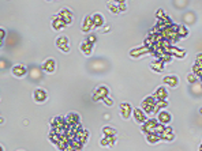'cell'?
<instances>
[{"mask_svg": "<svg viewBox=\"0 0 202 151\" xmlns=\"http://www.w3.org/2000/svg\"><path fill=\"white\" fill-rule=\"evenodd\" d=\"M156 103H157V99L154 98L153 95L147 97L142 101L141 103V109L143 110L146 114H154V109H156Z\"/></svg>", "mask_w": 202, "mask_h": 151, "instance_id": "cell-1", "label": "cell"}, {"mask_svg": "<svg viewBox=\"0 0 202 151\" xmlns=\"http://www.w3.org/2000/svg\"><path fill=\"white\" fill-rule=\"evenodd\" d=\"M157 124H159L157 118H147L146 122L142 124V131H143L145 134H153L154 128L157 127Z\"/></svg>", "mask_w": 202, "mask_h": 151, "instance_id": "cell-2", "label": "cell"}, {"mask_svg": "<svg viewBox=\"0 0 202 151\" xmlns=\"http://www.w3.org/2000/svg\"><path fill=\"white\" fill-rule=\"evenodd\" d=\"M108 97V89L107 86H99L93 93V101H100Z\"/></svg>", "mask_w": 202, "mask_h": 151, "instance_id": "cell-3", "label": "cell"}, {"mask_svg": "<svg viewBox=\"0 0 202 151\" xmlns=\"http://www.w3.org/2000/svg\"><path fill=\"white\" fill-rule=\"evenodd\" d=\"M132 114H134V118L135 121L138 122V124H143V122H146V113L142 110L141 108H135L134 110H132Z\"/></svg>", "mask_w": 202, "mask_h": 151, "instance_id": "cell-4", "label": "cell"}, {"mask_svg": "<svg viewBox=\"0 0 202 151\" xmlns=\"http://www.w3.org/2000/svg\"><path fill=\"white\" fill-rule=\"evenodd\" d=\"M66 118L64 117H55L52 121H50V127H52V130H63V128H66Z\"/></svg>", "mask_w": 202, "mask_h": 151, "instance_id": "cell-5", "label": "cell"}, {"mask_svg": "<svg viewBox=\"0 0 202 151\" xmlns=\"http://www.w3.org/2000/svg\"><path fill=\"white\" fill-rule=\"evenodd\" d=\"M58 17L60 18V19H63V22H64L67 26L72 22V14H71L70 10H67V8H63V10H60V12L58 14Z\"/></svg>", "mask_w": 202, "mask_h": 151, "instance_id": "cell-6", "label": "cell"}, {"mask_svg": "<svg viewBox=\"0 0 202 151\" xmlns=\"http://www.w3.org/2000/svg\"><path fill=\"white\" fill-rule=\"evenodd\" d=\"M172 120V116L169 114L168 112L163 110L159 113V116H157V121H159V124H163V125H167L169 124V121Z\"/></svg>", "mask_w": 202, "mask_h": 151, "instance_id": "cell-7", "label": "cell"}, {"mask_svg": "<svg viewBox=\"0 0 202 151\" xmlns=\"http://www.w3.org/2000/svg\"><path fill=\"white\" fill-rule=\"evenodd\" d=\"M56 46H58L60 50L67 53L70 48H68V38L67 37H59L58 40H56Z\"/></svg>", "mask_w": 202, "mask_h": 151, "instance_id": "cell-8", "label": "cell"}, {"mask_svg": "<svg viewBox=\"0 0 202 151\" xmlns=\"http://www.w3.org/2000/svg\"><path fill=\"white\" fill-rule=\"evenodd\" d=\"M66 122H67L68 125H77L79 124V114H77V113H68L67 116H66Z\"/></svg>", "mask_w": 202, "mask_h": 151, "instance_id": "cell-9", "label": "cell"}, {"mask_svg": "<svg viewBox=\"0 0 202 151\" xmlns=\"http://www.w3.org/2000/svg\"><path fill=\"white\" fill-rule=\"evenodd\" d=\"M153 97L157 101H167V98H168V93H167V90L164 89V87H159V89L156 90V93L153 94Z\"/></svg>", "mask_w": 202, "mask_h": 151, "instance_id": "cell-10", "label": "cell"}, {"mask_svg": "<svg viewBox=\"0 0 202 151\" xmlns=\"http://www.w3.org/2000/svg\"><path fill=\"white\" fill-rule=\"evenodd\" d=\"M163 82L167 84V86H171V87H176L179 83V79L176 75H167L165 78L163 79Z\"/></svg>", "mask_w": 202, "mask_h": 151, "instance_id": "cell-11", "label": "cell"}, {"mask_svg": "<svg viewBox=\"0 0 202 151\" xmlns=\"http://www.w3.org/2000/svg\"><path fill=\"white\" fill-rule=\"evenodd\" d=\"M33 97H34V101H36V102L41 103V102H44V101L46 99V93L42 89H37V90H34Z\"/></svg>", "mask_w": 202, "mask_h": 151, "instance_id": "cell-12", "label": "cell"}, {"mask_svg": "<svg viewBox=\"0 0 202 151\" xmlns=\"http://www.w3.org/2000/svg\"><path fill=\"white\" fill-rule=\"evenodd\" d=\"M91 29H94L93 19H91V15H87V17L85 18L83 23H82V31H83V33H87V31H90Z\"/></svg>", "mask_w": 202, "mask_h": 151, "instance_id": "cell-13", "label": "cell"}, {"mask_svg": "<svg viewBox=\"0 0 202 151\" xmlns=\"http://www.w3.org/2000/svg\"><path fill=\"white\" fill-rule=\"evenodd\" d=\"M50 23H52V27H53L55 30H62V29H64V27L67 26V25L63 22V19H60L58 15L52 18V22H50Z\"/></svg>", "mask_w": 202, "mask_h": 151, "instance_id": "cell-14", "label": "cell"}, {"mask_svg": "<svg viewBox=\"0 0 202 151\" xmlns=\"http://www.w3.org/2000/svg\"><path fill=\"white\" fill-rule=\"evenodd\" d=\"M131 106H130V103H122L120 105V116L123 118H128L130 117V114H131Z\"/></svg>", "mask_w": 202, "mask_h": 151, "instance_id": "cell-15", "label": "cell"}, {"mask_svg": "<svg viewBox=\"0 0 202 151\" xmlns=\"http://www.w3.org/2000/svg\"><path fill=\"white\" fill-rule=\"evenodd\" d=\"M145 53H150V49L146 48V46H142V48H137V49H132L130 52L131 57H138V56H142Z\"/></svg>", "mask_w": 202, "mask_h": 151, "instance_id": "cell-16", "label": "cell"}, {"mask_svg": "<svg viewBox=\"0 0 202 151\" xmlns=\"http://www.w3.org/2000/svg\"><path fill=\"white\" fill-rule=\"evenodd\" d=\"M42 70L45 72H53L55 71V60L53 59H46L42 64Z\"/></svg>", "mask_w": 202, "mask_h": 151, "instance_id": "cell-17", "label": "cell"}, {"mask_svg": "<svg viewBox=\"0 0 202 151\" xmlns=\"http://www.w3.org/2000/svg\"><path fill=\"white\" fill-rule=\"evenodd\" d=\"M26 67L25 65H22V64H17L14 68H12V74L15 75V76H18V78H21V76H23L25 74H26Z\"/></svg>", "mask_w": 202, "mask_h": 151, "instance_id": "cell-18", "label": "cell"}, {"mask_svg": "<svg viewBox=\"0 0 202 151\" xmlns=\"http://www.w3.org/2000/svg\"><path fill=\"white\" fill-rule=\"evenodd\" d=\"M75 139L77 140H79L82 144H85L87 141V139H89V132H87L86 130H82L79 131L77 135H75Z\"/></svg>", "mask_w": 202, "mask_h": 151, "instance_id": "cell-19", "label": "cell"}, {"mask_svg": "<svg viewBox=\"0 0 202 151\" xmlns=\"http://www.w3.org/2000/svg\"><path fill=\"white\" fill-rule=\"evenodd\" d=\"M169 53H171L172 56H175V57H178V59H183L186 56V50L179 49V48H176V46H171Z\"/></svg>", "mask_w": 202, "mask_h": 151, "instance_id": "cell-20", "label": "cell"}, {"mask_svg": "<svg viewBox=\"0 0 202 151\" xmlns=\"http://www.w3.org/2000/svg\"><path fill=\"white\" fill-rule=\"evenodd\" d=\"M150 68L153 71H156V72H163V70H164V63L157 59V60H154V61L150 63Z\"/></svg>", "mask_w": 202, "mask_h": 151, "instance_id": "cell-21", "label": "cell"}, {"mask_svg": "<svg viewBox=\"0 0 202 151\" xmlns=\"http://www.w3.org/2000/svg\"><path fill=\"white\" fill-rule=\"evenodd\" d=\"M91 19H93V26L94 27L104 26V17L101 14H94L93 17H91Z\"/></svg>", "mask_w": 202, "mask_h": 151, "instance_id": "cell-22", "label": "cell"}, {"mask_svg": "<svg viewBox=\"0 0 202 151\" xmlns=\"http://www.w3.org/2000/svg\"><path fill=\"white\" fill-rule=\"evenodd\" d=\"M81 50L85 53L86 56H89L90 53H91V49H93V44H90V42H87V41H83V42L81 44Z\"/></svg>", "mask_w": 202, "mask_h": 151, "instance_id": "cell-23", "label": "cell"}, {"mask_svg": "<svg viewBox=\"0 0 202 151\" xmlns=\"http://www.w3.org/2000/svg\"><path fill=\"white\" fill-rule=\"evenodd\" d=\"M100 143H101V146L111 147V146H113V143H115V136H104Z\"/></svg>", "mask_w": 202, "mask_h": 151, "instance_id": "cell-24", "label": "cell"}, {"mask_svg": "<svg viewBox=\"0 0 202 151\" xmlns=\"http://www.w3.org/2000/svg\"><path fill=\"white\" fill-rule=\"evenodd\" d=\"M146 140H147V143L153 144V143H157V141L161 139H160L159 134H146Z\"/></svg>", "mask_w": 202, "mask_h": 151, "instance_id": "cell-25", "label": "cell"}, {"mask_svg": "<svg viewBox=\"0 0 202 151\" xmlns=\"http://www.w3.org/2000/svg\"><path fill=\"white\" fill-rule=\"evenodd\" d=\"M70 144H71L72 147H74V150H75V151H81V150H82V147H83V144H82L79 140L75 139V137H74L72 140H70Z\"/></svg>", "mask_w": 202, "mask_h": 151, "instance_id": "cell-26", "label": "cell"}, {"mask_svg": "<svg viewBox=\"0 0 202 151\" xmlns=\"http://www.w3.org/2000/svg\"><path fill=\"white\" fill-rule=\"evenodd\" d=\"M103 134H104V136H115L116 130H113V128H111V127H104L103 128Z\"/></svg>", "mask_w": 202, "mask_h": 151, "instance_id": "cell-27", "label": "cell"}, {"mask_svg": "<svg viewBox=\"0 0 202 151\" xmlns=\"http://www.w3.org/2000/svg\"><path fill=\"white\" fill-rule=\"evenodd\" d=\"M178 34H179V37L180 38H184V37H187L188 36V29L186 26H179V30H178Z\"/></svg>", "mask_w": 202, "mask_h": 151, "instance_id": "cell-28", "label": "cell"}, {"mask_svg": "<svg viewBox=\"0 0 202 151\" xmlns=\"http://www.w3.org/2000/svg\"><path fill=\"white\" fill-rule=\"evenodd\" d=\"M108 10L111 11L112 14H119V8H118L116 2H109L108 3Z\"/></svg>", "mask_w": 202, "mask_h": 151, "instance_id": "cell-29", "label": "cell"}, {"mask_svg": "<svg viewBox=\"0 0 202 151\" xmlns=\"http://www.w3.org/2000/svg\"><path fill=\"white\" fill-rule=\"evenodd\" d=\"M168 106V101H157V103H156V109H154V113H157L160 110V109H163V108H167Z\"/></svg>", "mask_w": 202, "mask_h": 151, "instance_id": "cell-30", "label": "cell"}, {"mask_svg": "<svg viewBox=\"0 0 202 151\" xmlns=\"http://www.w3.org/2000/svg\"><path fill=\"white\" fill-rule=\"evenodd\" d=\"M192 74H194L195 76L202 78V68H201V65H200V64H197V63H195L194 67H192Z\"/></svg>", "mask_w": 202, "mask_h": 151, "instance_id": "cell-31", "label": "cell"}, {"mask_svg": "<svg viewBox=\"0 0 202 151\" xmlns=\"http://www.w3.org/2000/svg\"><path fill=\"white\" fill-rule=\"evenodd\" d=\"M116 4H118V8H119V12L122 11H126V8H127V3L120 0V2H116Z\"/></svg>", "mask_w": 202, "mask_h": 151, "instance_id": "cell-32", "label": "cell"}, {"mask_svg": "<svg viewBox=\"0 0 202 151\" xmlns=\"http://www.w3.org/2000/svg\"><path fill=\"white\" fill-rule=\"evenodd\" d=\"M195 80H197V76H195L194 74L187 75V82H188V83H195Z\"/></svg>", "mask_w": 202, "mask_h": 151, "instance_id": "cell-33", "label": "cell"}, {"mask_svg": "<svg viewBox=\"0 0 202 151\" xmlns=\"http://www.w3.org/2000/svg\"><path fill=\"white\" fill-rule=\"evenodd\" d=\"M156 17H157V18H159V19H163V18H164V17H165V12H164L163 10H159V11H157V12H156Z\"/></svg>", "mask_w": 202, "mask_h": 151, "instance_id": "cell-34", "label": "cell"}, {"mask_svg": "<svg viewBox=\"0 0 202 151\" xmlns=\"http://www.w3.org/2000/svg\"><path fill=\"white\" fill-rule=\"evenodd\" d=\"M87 42H90V44H93V45H94V42H96V41H97V37L96 36H89V37H87Z\"/></svg>", "mask_w": 202, "mask_h": 151, "instance_id": "cell-35", "label": "cell"}, {"mask_svg": "<svg viewBox=\"0 0 202 151\" xmlns=\"http://www.w3.org/2000/svg\"><path fill=\"white\" fill-rule=\"evenodd\" d=\"M103 101H104V102H105L108 106H111V105H112V99L109 98V97H105V98H104Z\"/></svg>", "mask_w": 202, "mask_h": 151, "instance_id": "cell-36", "label": "cell"}, {"mask_svg": "<svg viewBox=\"0 0 202 151\" xmlns=\"http://www.w3.org/2000/svg\"><path fill=\"white\" fill-rule=\"evenodd\" d=\"M64 151H75V150H74V147H72L71 144L68 143V144H67V147H66V149H64Z\"/></svg>", "mask_w": 202, "mask_h": 151, "instance_id": "cell-37", "label": "cell"}, {"mask_svg": "<svg viewBox=\"0 0 202 151\" xmlns=\"http://www.w3.org/2000/svg\"><path fill=\"white\" fill-rule=\"evenodd\" d=\"M197 61L198 63H202V53H200V55L197 56Z\"/></svg>", "mask_w": 202, "mask_h": 151, "instance_id": "cell-38", "label": "cell"}, {"mask_svg": "<svg viewBox=\"0 0 202 151\" xmlns=\"http://www.w3.org/2000/svg\"><path fill=\"white\" fill-rule=\"evenodd\" d=\"M0 38H2V41L4 40V30H3V29L0 30Z\"/></svg>", "mask_w": 202, "mask_h": 151, "instance_id": "cell-39", "label": "cell"}, {"mask_svg": "<svg viewBox=\"0 0 202 151\" xmlns=\"http://www.w3.org/2000/svg\"><path fill=\"white\" fill-rule=\"evenodd\" d=\"M200 151H202V144H201V146H200Z\"/></svg>", "mask_w": 202, "mask_h": 151, "instance_id": "cell-40", "label": "cell"}, {"mask_svg": "<svg viewBox=\"0 0 202 151\" xmlns=\"http://www.w3.org/2000/svg\"><path fill=\"white\" fill-rule=\"evenodd\" d=\"M200 113H201V114H202V108H201V109H200Z\"/></svg>", "mask_w": 202, "mask_h": 151, "instance_id": "cell-41", "label": "cell"}, {"mask_svg": "<svg viewBox=\"0 0 202 151\" xmlns=\"http://www.w3.org/2000/svg\"><path fill=\"white\" fill-rule=\"evenodd\" d=\"M201 90H202V83H201Z\"/></svg>", "mask_w": 202, "mask_h": 151, "instance_id": "cell-42", "label": "cell"}, {"mask_svg": "<svg viewBox=\"0 0 202 151\" xmlns=\"http://www.w3.org/2000/svg\"><path fill=\"white\" fill-rule=\"evenodd\" d=\"M201 80H202V78H201Z\"/></svg>", "mask_w": 202, "mask_h": 151, "instance_id": "cell-43", "label": "cell"}]
</instances>
